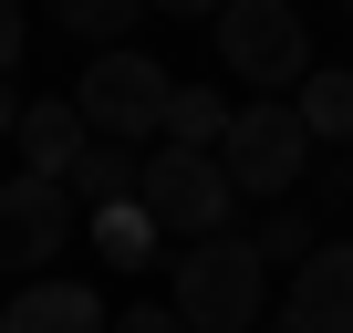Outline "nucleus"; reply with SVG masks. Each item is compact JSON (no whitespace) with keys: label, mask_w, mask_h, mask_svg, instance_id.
I'll use <instances>...</instances> for the list:
<instances>
[{"label":"nucleus","mask_w":353,"mask_h":333,"mask_svg":"<svg viewBox=\"0 0 353 333\" xmlns=\"http://www.w3.org/2000/svg\"><path fill=\"white\" fill-rule=\"evenodd\" d=\"M0 333H114V312L83 292V281H21L11 302H0Z\"/></svg>","instance_id":"obj_8"},{"label":"nucleus","mask_w":353,"mask_h":333,"mask_svg":"<svg viewBox=\"0 0 353 333\" xmlns=\"http://www.w3.org/2000/svg\"><path fill=\"white\" fill-rule=\"evenodd\" d=\"M114 333H188V323H176V302H135V312H114Z\"/></svg>","instance_id":"obj_16"},{"label":"nucleus","mask_w":353,"mask_h":333,"mask_svg":"<svg viewBox=\"0 0 353 333\" xmlns=\"http://www.w3.org/2000/svg\"><path fill=\"white\" fill-rule=\"evenodd\" d=\"M135 198H145V219H156L166 240H219V229L239 219V188H229V166H219L208 146H156V156L135 166Z\"/></svg>","instance_id":"obj_3"},{"label":"nucleus","mask_w":353,"mask_h":333,"mask_svg":"<svg viewBox=\"0 0 353 333\" xmlns=\"http://www.w3.org/2000/svg\"><path fill=\"white\" fill-rule=\"evenodd\" d=\"M343 11H353V0H343Z\"/></svg>","instance_id":"obj_23"},{"label":"nucleus","mask_w":353,"mask_h":333,"mask_svg":"<svg viewBox=\"0 0 353 333\" xmlns=\"http://www.w3.org/2000/svg\"><path fill=\"white\" fill-rule=\"evenodd\" d=\"M229 115H239L229 94H208V84H176V94H166V146H208V156H219Z\"/></svg>","instance_id":"obj_15"},{"label":"nucleus","mask_w":353,"mask_h":333,"mask_svg":"<svg viewBox=\"0 0 353 333\" xmlns=\"http://www.w3.org/2000/svg\"><path fill=\"white\" fill-rule=\"evenodd\" d=\"M250 250H260L270 271H301V260L322 250V209H312V198H281V209H260V229H250Z\"/></svg>","instance_id":"obj_12"},{"label":"nucleus","mask_w":353,"mask_h":333,"mask_svg":"<svg viewBox=\"0 0 353 333\" xmlns=\"http://www.w3.org/2000/svg\"><path fill=\"white\" fill-rule=\"evenodd\" d=\"M219 63H229V84H260V94H301V73H312V32H301V11L291 0H229L219 11Z\"/></svg>","instance_id":"obj_5"},{"label":"nucleus","mask_w":353,"mask_h":333,"mask_svg":"<svg viewBox=\"0 0 353 333\" xmlns=\"http://www.w3.org/2000/svg\"><path fill=\"white\" fill-rule=\"evenodd\" d=\"M343 188H353V146H343Z\"/></svg>","instance_id":"obj_21"},{"label":"nucleus","mask_w":353,"mask_h":333,"mask_svg":"<svg viewBox=\"0 0 353 333\" xmlns=\"http://www.w3.org/2000/svg\"><path fill=\"white\" fill-rule=\"evenodd\" d=\"M94 250H104V271H156L166 229L145 219V198H125V209H94Z\"/></svg>","instance_id":"obj_11"},{"label":"nucleus","mask_w":353,"mask_h":333,"mask_svg":"<svg viewBox=\"0 0 353 333\" xmlns=\"http://www.w3.org/2000/svg\"><path fill=\"white\" fill-rule=\"evenodd\" d=\"M63 240H73V198L52 178H21V166H11V178H0V281H11V271L42 281Z\"/></svg>","instance_id":"obj_6"},{"label":"nucleus","mask_w":353,"mask_h":333,"mask_svg":"<svg viewBox=\"0 0 353 333\" xmlns=\"http://www.w3.org/2000/svg\"><path fill=\"white\" fill-rule=\"evenodd\" d=\"M21 42H32V21H21V0H0V73H21Z\"/></svg>","instance_id":"obj_17"},{"label":"nucleus","mask_w":353,"mask_h":333,"mask_svg":"<svg viewBox=\"0 0 353 333\" xmlns=\"http://www.w3.org/2000/svg\"><path fill=\"white\" fill-rule=\"evenodd\" d=\"M145 11H176V21H198V11H208V21H219L229 0H145Z\"/></svg>","instance_id":"obj_19"},{"label":"nucleus","mask_w":353,"mask_h":333,"mask_svg":"<svg viewBox=\"0 0 353 333\" xmlns=\"http://www.w3.org/2000/svg\"><path fill=\"white\" fill-rule=\"evenodd\" d=\"M291 115H301L312 146H353V73H343V63H332V73H301Z\"/></svg>","instance_id":"obj_13"},{"label":"nucleus","mask_w":353,"mask_h":333,"mask_svg":"<svg viewBox=\"0 0 353 333\" xmlns=\"http://www.w3.org/2000/svg\"><path fill=\"white\" fill-rule=\"evenodd\" d=\"M176 323L188 333H260L270 323V260L250 250V229L176 250Z\"/></svg>","instance_id":"obj_1"},{"label":"nucleus","mask_w":353,"mask_h":333,"mask_svg":"<svg viewBox=\"0 0 353 333\" xmlns=\"http://www.w3.org/2000/svg\"><path fill=\"white\" fill-rule=\"evenodd\" d=\"M11 135H21V84L0 73V146H11Z\"/></svg>","instance_id":"obj_18"},{"label":"nucleus","mask_w":353,"mask_h":333,"mask_svg":"<svg viewBox=\"0 0 353 333\" xmlns=\"http://www.w3.org/2000/svg\"><path fill=\"white\" fill-rule=\"evenodd\" d=\"M42 11H52V32H73L94 53H125V32L145 21V0H42Z\"/></svg>","instance_id":"obj_14"},{"label":"nucleus","mask_w":353,"mask_h":333,"mask_svg":"<svg viewBox=\"0 0 353 333\" xmlns=\"http://www.w3.org/2000/svg\"><path fill=\"white\" fill-rule=\"evenodd\" d=\"M260 333H301V323H281V312H270V323H260Z\"/></svg>","instance_id":"obj_20"},{"label":"nucleus","mask_w":353,"mask_h":333,"mask_svg":"<svg viewBox=\"0 0 353 333\" xmlns=\"http://www.w3.org/2000/svg\"><path fill=\"white\" fill-rule=\"evenodd\" d=\"M166 94H176V73L156 63V53H94L83 63V84H73V115H83V135H104V146H135V135H166Z\"/></svg>","instance_id":"obj_4"},{"label":"nucleus","mask_w":353,"mask_h":333,"mask_svg":"<svg viewBox=\"0 0 353 333\" xmlns=\"http://www.w3.org/2000/svg\"><path fill=\"white\" fill-rule=\"evenodd\" d=\"M281 323H301V333H353V240H322V250L291 271Z\"/></svg>","instance_id":"obj_7"},{"label":"nucleus","mask_w":353,"mask_h":333,"mask_svg":"<svg viewBox=\"0 0 353 333\" xmlns=\"http://www.w3.org/2000/svg\"><path fill=\"white\" fill-rule=\"evenodd\" d=\"M135 166H145L135 146H104V135H94V146L73 156V178H63V198H73V209H125V198H135Z\"/></svg>","instance_id":"obj_10"},{"label":"nucleus","mask_w":353,"mask_h":333,"mask_svg":"<svg viewBox=\"0 0 353 333\" xmlns=\"http://www.w3.org/2000/svg\"><path fill=\"white\" fill-rule=\"evenodd\" d=\"M219 166H229V188H239V198L281 209V198L312 178V135H301L291 94H250V104L229 115V135H219Z\"/></svg>","instance_id":"obj_2"},{"label":"nucleus","mask_w":353,"mask_h":333,"mask_svg":"<svg viewBox=\"0 0 353 333\" xmlns=\"http://www.w3.org/2000/svg\"><path fill=\"white\" fill-rule=\"evenodd\" d=\"M291 11H301V0H291Z\"/></svg>","instance_id":"obj_22"},{"label":"nucleus","mask_w":353,"mask_h":333,"mask_svg":"<svg viewBox=\"0 0 353 333\" xmlns=\"http://www.w3.org/2000/svg\"><path fill=\"white\" fill-rule=\"evenodd\" d=\"M11 146H21V178H52V188H63L73 156H83L94 135H83V115H73V94H63V104H21V135H11Z\"/></svg>","instance_id":"obj_9"}]
</instances>
